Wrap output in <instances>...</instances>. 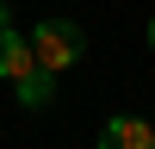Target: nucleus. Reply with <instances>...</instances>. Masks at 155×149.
Segmentation results:
<instances>
[{"label": "nucleus", "mask_w": 155, "mask_h": 149, "mask_svg": "<svg viewBox=\"0 0 155 149\" xmlns=\"http://www.w3.org/2000/svg\"><path fill=\"white\" fill-rule=\"evenodd\" d=\"M31 56H37V68H50V74H62V68H74V62L87 56V31L74 19H44L31 31Z\"/></svg>", "instance_id": "f257e3e1"}, {"label": "nucleus", "mask_w": 155, "mask_h": 149, "mask_svg": "<svg viewBox=\"0 0 155 149\" xmlns=\"http://www.w3.org/2000/svg\"><path fill=\"white\" fill-rule=\"evenodd\" d=\"M99 149H155V124L118 112V118H106V131H99Z\"/></svg>", "instance_id": "f03ea898"}, {"label": "nucleus", "mask_w": 155, "mask_h": 149, "mask_svg": "<svg viewBox=\"0 0 155 149\" xmlns=\"http://www.w3.org/2000/svg\"><path fill=\"white\" fill-rule=\"evenodd\" d=\"M37 68V56H31V37L25 31H0V81H19V74H31Z\"/></svg>", "instance_id": "7ed1b4c3"}, {"label": "nucleus", "mask_w": 155, "mask_h": 149, "mask_svg": "<svg viewBox=\"0 0 155 149\" xmlns=\"http://www.w3.org/2000/svg\"><path fill=\"white\" fill-rule=\"evenodd\" d=\"M12 93H19L25 112H44V106H56V74H50V68H31V74L12 81Z\"/></svg>", "instance_id": "20e7f679"}, {"label": "nucleus", "mask_w": 155, "mask_h": 149, "mask_svg": "<svg viewBox=\"0 0 155 149\" xmlns=\"http://www.w3.org/2000/svg\"><path fill=\"white\" fill-rule=\"evenodd\" d=\"M6 25H12V12H6V0H0V31H6Z\"/></svg>", "instance_id": "39448f33"}, {"label": "nucleus", "mask_w": 155, "mask_h": 149, "mask_svg": "<svg viewBox=\"0 0 155 149\" xmlns=\"http://www.w3.org/2000/svg\"><path fill=\"white\" fill-rule=\"evenodd\" d=\"M149 50H155V19H149Z\"/></svg>", "instance_id": "423d86ee"}]
</instances>
